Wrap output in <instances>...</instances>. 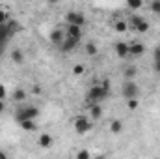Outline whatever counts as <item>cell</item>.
I'll return each mask as SVG.
<instances>
[{
	"label": "cell",
	"mask_w": 160,
	"mask_h": 159,
	"mask_svg": "<svg viewBox=\"0 0 160 159\" xmlns=\"http://www.w3.org/2000/svg\"><path fill=\"white\" fill-rule=\"evenodd\" d=\"M4 101H6V99H0V112L6 109V103H4Z\"/></svg>",
	"instance_id": "obj_30"
},
{
	"label": "cell",
	"mask_w": 160,
	"mask_h": 159,
	"mask_svg": "<svg viewBox=\"0 0 160 159\" xmlns=\"http://www.w3.org/2000/svg\"><path fill=\"white\" fill-rule=\"evenodd\" d=\"M21 123V127L26 131V133H34V131H38V123H36V120H21L19 122Z\"/></svg>",
	"instance_id": "obj_11"
},
{
	"label": "cell",
	"mask_w": 160,
	"mask_h": 159,
	"mask_svg": "<svg viewBox=\"0 0 160 159\" xmlns=\"http://www.w3.org/2000/svg\"><path fill=\"white\" fill-rule=\"evenodd\" d=\"M77 157H78V159H89V157H91V154H89L88 150H80L78 154H77Z\"/></svg>",
	"instance_id": "obj_26"
},
{
	"label": "cell",
	"mask_w": 160,
	"mask_h": 159,
	"mask_svg": "<svg viewBox=\"0 0 160 159\" xmlns=\"http://www.w3.org/2000/svg\"><path fill=\"white\" fill-rule=\"evenodd\" d=\"M8 21H9L8 8H2V6H0V25H2V23H8Z\"/></svg>",
	"instance_id": "obj_23"
},
{
	"label": "cell",
	"mask_w": 160,
	"mask_h": 159,
	"mask_svg": "<svg viewBox=\"0 0 160 159\" xmlns=\"http://www.w3.org/2000/svg\"><path fill=\"white\" fill-rule=\"evenodd\" d=\"M151 9H153V13L160 15V0H153L151 2Z\"/></svg>",
	"instance_id": "obj_25"
},
{
	"label": "cell",
	"mask_w": 160,
	"mask_h": 159,
	"mask_svg": "<svg viewBox=\"0 0 160 159\" xmlns=\"http://www.w3.org/2000/svg\"><path fill=\"white\" fill-rule=\"evenodd\" d=\"M121 96L125 97V99H130V97H138L140 96V86H138V82H134V80H125L123 82V86H121Z\"/></svg>",
	"instance_id": "obj_3"
},
{
	"label": "cell",
	"mask_w": 160,
	"mask_h": 159,
	"mask_svg": "<svg viewBox=\"0 0 160 159\" xmlns=\"http://www.w3.org/2000/svg\"><path fill=\"white\" fill-rule=\"evenodd\" d=\"M47 2H48V4H58L60 0H47Z\"/></svg>",
	"instance_id": "obj_31"
},
{
	"label": "cell",
	"mask_w": 160,
	"mask_h": 159,
	"mask_svg": "<svg viewBox=\"0 0 160 159\" xmlns=\"http://www.w3.org/2000/svg\"><path fill=\"white\" fill-rule=\"evenodd\" d=\"M128 28H130V26H128V21H116V23H114V30L119 32V34H125Z\"/></svg>",
	"instance_id": "obj_17"
},
{
	"label": "cell",
	"mask_w": 160,
	"mask_h": 159,
	"mask_svg": "<svg viewBox=\"0 0 160 159\" xmlns=\"http://www.w3.org/2000/svg\"><path fill=\"white\" fill-rule=\"evenodd\" d=\"M73 125H75V131H77L78 135H84V133H88V131L93 127L91 120L88 118V116H77V118L73 120Z\"/></svg>",
	"instance_id": "obj_4"
},
{
	"label": "cell",
	"mask_w": 160,
	"mask_h": 159,
	"mask_svg": "<svg viewBox=\"0 0 160 159\" xmlns=\"http://www.w3.org/2000/svg\"><path fill=\"white\" fill-rule=\"evenodd\" d=\"M11 60H13L15 64H22V62H24V52H22L21 49H13V51H11Z\"/></svg>",
	"instance_id": "obj_16"
},
{
	"label": "cell",
	"mask_w": 160,
	"mask_h": 159,
	"mask_svg": "<svg viewBox=\"0 0 160 159\" xmlns=\"http://www.w3.org/2000/svg\"><path fill=\"white\" fill-rule=\"evenodd\" d=\"M48 40L52 45H56V47H60L63 40H65V30H62V28H54L52 32H50V36H48Z\"/></svg>",
	"instance_id": "obj_7"
},
{
	"label": "cell",
	"mask_w": 160,
	"mask_h": 159,
	"mask_svg": "<svg viewBox=\"0 0 160 159\" xmlns=\"http://www.w3.org/2000/svg\"><path fill=\"white\" fill-rule=\"evenodd\" d=\"M128 26L134 28V32H138V34H145V32L149 30V23H147L143 17H138V15H134V17L128 21Z\"/></svg>",
	"instance_id": "obj_5"
},
{
	"label": "cell",
	"mask_w": 160,
	"mask_h": 159,
	"mask_svg": "<svg viewBox=\"0 0 160 159\" xmlns=\"http://www.w3.org/2000/svg\"><path fill=\"white\" fill-rule=\"evenodd\" d=\"M153 68H155V71H158V73H160V58H155V62H153Z\"/></svg>",
	"instance_id": "obj_28"
},
{
	"label": "cell",
	"mask_w": 160,
	"mask_h": 159,
	"mask_svg": "<svg viewBox=\"0 0 160 159\" xmlns=\"http://www.w3.org/2000/svg\"><path fill=\"white\" fill-rule=\"evenodd\" d=\"M39 116V109L38 107H34V105H22L21 109H17L15 111V120L17 122H21V120H36Z\"/></svg>",
	"instance_id": "obj_2"
},
{
	"label": "cell",
	"mask_w": 160,
	"mask_h": 159,
	"mask_svg": "<svg viewBox=\"0 0 160 159\" xmlns=\"http://www.w3.org/2000/svg\"><path fill=\"white\" fill-rule=\"evenodd\" d=\"M26 99V92L22 90V88H17L15 92H13V101H17V103H22Z\"/></svg>",
	"instance_id": "obj_18"
},
{
	"label": "cell",
	"mask_w": 160,
	"mask_h": 159,
	"mask_svg": "<svg viewBox=\"0 0 160 159\" xmlns=\"http://www.w3.org/2000/svg\"><path fill=\"white\" fill-rule=\"evenodd\" d=\"M84 71H86L84 64H75L73 66V75H84Z\"/></svg>",
	"instance_id": "obj_24"
},
{
	"label": "cell",
	"mask_w": 160,
	"mask_h": 159,
	"mask_svg": "<svg viewBox=\"0 0 160 159\" xmlns=\"http://www.w3.org/2000/svg\"><path fill=\"white\" fill-rule=\"evenodd\" d=\"M127 107H128V111H136V109L140 107V99H138V97H130V99H127Z\"/></svg>",
	"instance_id": "obj_22"
},
{
	"label": "cell",
	"mask_w": 160,
	"mask_h": 159,
	"mask_svg": "<svg viewBox=\"0 0 160 159\" xmlns=\"http://www.w3.org/2000/svg\"><path fill=\"white\" fill-rule=\"evenodd\" d=\"M108 94H110V80L104 79L101 84H93V86L89 88L86 99H88L89 105H91V103H101V101H104V99L108 97Z\"/></svg>",
	"instance_id": "obj_1"
},
{
	"label": "cell",
	"mask_w": 160,
	"mask_h": 159,
	"mask_svg": "<svg viewBox=\"0 0 160 159\" xmlns=\"http://www.w3.org/2000/svg\"><path fill=\"white\" fill-rule=\"evenodd\" d=\"M125 4H127L128 9H142L143 0H125Z\"/></svg>",
	"instance_id": "obj_19"
},
{
	"label": "cell",
	"mask_w": 160,
	"mask_h": 159,
	"mask_svg": "<svg viewBox=\"0 0 160 159\" xmlns=\"http://www.w3.org/2000/svg\"><path fill=\"white\" fill-rule=\"evenodd\" d=\"M28 2H32V0H28Z\"/></svg>",
	"instance_id": "obj_33"
},
{
	"label": "cell",
	"mask_w": 160,
	"mask_h": 159,
	"mask_svg": "<svg viewBox=\"0 0 160 159\" xmlns=\"http://www.w3.org/2000/svg\"><path fill=\"white\" fill-rule=\"evenodd\" d=\"M80 40H75V38H69V36H65V40H63V43L60 45V49L62 51H73L77 45H78Z\"/></svg>",
	"instance_id": "obj_13"
},
{
	"label": "cell",
	"mask_w": 160,
	"mask_h": 159,
	"mask_svg": "<svg viewBox=\"0 0 160 159\" xmlns=\"http://www.w3.org/2000/svg\"><path fill=\"white\" fill-rule=\"evenodd\" d=\"M32 92H34V94H38V96H39V94H41V86H34V88H32Z\"/></svg>",
	"instance_id": "obj_29"
},
{
	"label": "cell",
	"mask_w": 160,
	"mask_h": 159,
	"mask_svg": "<svg viewBox=\"0 0 160 159\" xmlns=\"http://www.w3.org/2000/svg\"><path fill=\"white\" fill-rule=\"evenodd\" d=\"M116 54H118L119 58L128 56V43H127V41H118V43H116Z\"/></svg>",
	"instance_id": "obj_12"
},
{
	"label": "cell",
	"mask_w": 160,
	"mask_h": 159,
	"mask_svg": "<svg viewBox=\"0 0 160 159\" xmlns=\"http://www.w3.org/2000/svg\"><path fill=\"white\" fill-rule=\"evenodd\" d=\"M65 36L75 38V40H80V38H82V26H78V25H67Z\"/></svg>",
	"instance_id": "obj_9"
},
{
	"label": "cell",
	"mask_w": 160,
	"mask_h": 159,
	"mask_svg": "<svg viewBox=\"0 0 160 159\" xmlns=\"http://www.w3.org/2000/svg\"><path fill=\"white\" fill-rule=\"evenodd\" d=\"M6 96H8L6 86H4V84H0V99H6Z\"/></svg>",
	"instance_id": "obj_27"
},
{
	"label": "cell",
	"mask_w": 160,
	"mask_h": 159,
	"mask_svg": "<svg viewBox=\"0 0 160 159\" xmlns=\"http://www.w3.org/2000/svg\"><path fill=\"white\" fill-rule=\"evenodd\" d=\"M65 23H67V25L84 26V25H86V15H84L82 11H67V13H65Z\"/></svg>",
	"instance_id": "obj_6"
},
{
	"label": "cell",
	"mask_w": 160,
	"mask_h": 159,
	"mask_svg": "<svg viewBox=\"0 0 160 159\" xmlns=\"http://www.w3.org/2000/svg\"><path fill=\"white\" fill-rule=\"evenodd\" d=\"M97 52H99V49H97V45H95L93 41L86 43V54H88V56H95Z\"/></svg>",
	"instance_id": "obj_20"
},
{
	"label": "cell",
	"mask_w": 160,
	"mask_h": 159,
	"mask_svg": "<svg viewBox=\"0 0 160 159\" xmlns=\"http://www.w3.org/2000/svg\"><path fill=\"white\" fill-rule=\"evenodd\" d=\"M145 52V45L140 41H134L128 45V56H142Z\"/></svg>",
	"instance_id": "obj_8"
},
{
	"label": "cell",
	"mask_w": 160,
	"mask_h": 159,
	"mask_svg": "<svg viewBox=\"0 0 160 159\" xmlns=\"http://www.w3.org/2000/svg\"><path fill=\"white\" fill-rule=\"evenodd\" d=\"M6 157V154H4V152H0V159H4Z\"/></svg>",
	"instance_id": "obj_32"
},
{
	"label": "cell",
	"mask_w": 160,
	"mask_h": 159,
	"mask_svg": "<svg viewBox=\"0 0 160 159\" xmlns=\"http://www.w3.org/2000/svg\"><path fill=\"white\" fill-rule=\"evenodd\" d=\"M38 144H39L41 148H50L54 144V139H52L50 133H41L39 139H38Z\"/></svg>",
	"instance_id": "obj_10"
},
{
	"label": "cell",
	"mask_w": 160,
	"mask_h": 159,
	"mask_svg": "<svg viewBox=\"0 0 160 159\" xmlns=\"http://www.w3.org/2000/svg\"><path fill=\"white\" fill-rule=\"evenodd\" d=\"M89 114H91L93 120L101 118V116H102V107H101V103H91V105H89Z\"/></svg>",
	"instance_id": "obj_14"
},
{
	"label": "cell",
	"mask_w": 160,
	"mask_h": 159,
	"mask_svg": "<svg viewBox=\"0 0 160 159\" xmlns=\"http://www.w3.org/2000/svg\"><path fill=\"white\" fill-rule=\"evenodd\" d=\"M123 77H125V80H130L136 77V68L134 66H130V68H127L125 71H123Z\"/></svg>",
	"instance_id": "obj_21"
},
{
	"label": "cell",
	"mask_w": 160,
	"mask_h": 159,
	"mask_svg": "<svg viewBox=\"0 0 160 159\" xmlns=\"http://www.w3.org/2000/svg\"><path fill=\"white\" fill-rule=\"evenodd\" d=\"M108 127H110V133H114V135H119L121 131H123V127H125V125H123V122H121V120H112V122H110V125H108Z\"/></svg>",
	"instance_id": "obj_15"
}]
</instances>
